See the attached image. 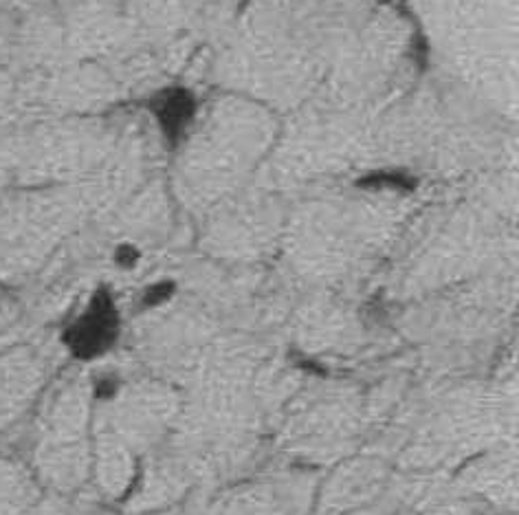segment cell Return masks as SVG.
<instances>
[{"mask_svg":"<svg viewBox=\"0 0 519 515\" xmlns=\"http://www.w3.org/2000/svg\"><path fill=\"white\" fill-rule=\"evenodd\" d=\"M115 392V384L113 381H99L95 386V394L97 396H108V394H113Z\"/></svg>","mask_w":519,"mask_h":515,"instance_id":"5b68a950","label":"cell"},{"mask_svg":"<svg viewBox=\"0 0 519 515\" xmlns=\"http://www.w3.org/2000/svg\"><path fill=\"white\" fill-rule=\"evenodd\" d=\"M146 111L156 128L161 144L168 150L181 148L201 115V101L196 93L181 84H166L150 93L146 99Z\"/></svg>","mask_w":519,"mask_h":515,"instance_id":"6da1fadb","label":"cell"},{"mask_svg":"<svg viewBox=\"0 0 519 515\" xmlns=\"http://www.w3.org/2000/svg\"><path fill=\"white\" fill-rule=\"evenodd\" d=\"M168 295H170V284H154L148 293H146V304L148 306H154L163 300H168Z\"/></svg>","mask_w":519,"mask_h":515,"instance_id":"3957f363","label":"cell"},{"mask_svg":"<svg viewBox=\"0 0 519 515\" xmlns=\"http://www.w3.org/2000/svg\"><path fill=\"white\" fill-rule=\"evenodd\" d=\"M119 311L106 289L95 291L86 311L64 333V344L77 359H95L117 341Z\"/></svg>","mask_w":519,"mask_h":515,"instance_id":"7a4b0ae2","label":"cell"},{"mask_svg":"<svg viewBox=\"0 0 519 515\" xmlns=\"http://www.w3.org/2000/svg\"><path fill=\"white\" fill-rule=\"evenodd\" d=\"M136 256H139V254H136V249L134 247H128V245H124V247H119L117 249V262L121 264V266H132L134 264V260H136Z\"/></svg>","mask_w":519,"mask_h":515,"instance_id":"277c9868","label":"cell"}]
</instances>
